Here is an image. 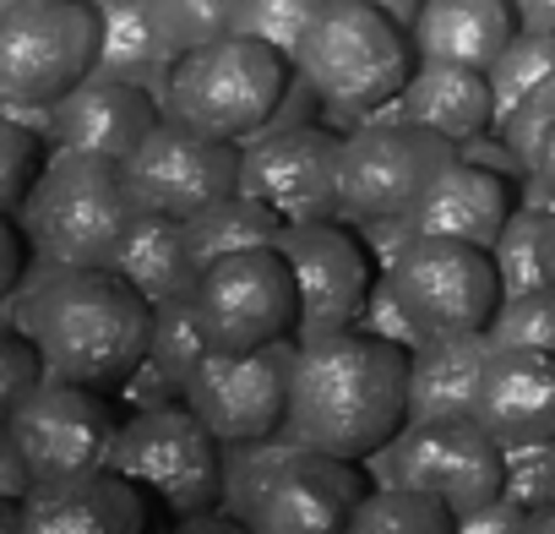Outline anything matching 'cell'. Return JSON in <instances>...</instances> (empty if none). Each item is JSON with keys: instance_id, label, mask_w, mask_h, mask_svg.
<instances>
[{"instance_id": "obj_6", "label": "cell", "mask_w": 555, "mask_h": 534, "mask_svg": "<svg viewBox=\"0 0 555 534\" xmlns=\"http://www.w3.org/2000/svg\"><path fill=\"white\" fill-rule=\"evenodd\" d=\"M104 17L88 0H17L0 12V104H61L99 72Z\"/></svg>"}, {"instance_id": "obj_48", "label": "cell", "mask_w": 555, "mask_h": 534, "mask_svg": "<svg viewBox=\"0 0 555 534\" xmlns=\"http://www.w3.org/2000/svg\"><path fill=\"white\" fill-rule=\"evenodd\" d=\"M539 175L555 186V131H550V142H544V158H539Z\"/></svg>"}, {"instance_id": "obj_15", "label": "cell", "mask_w": 555, "mask_h": 534, "mask_svg": "<svg viewBox=\"0 0 555 534\" xmlns=\"http://www.w3.org/2000/svg\"><path fill=\"white\" fill-rule=\"evenodd\" d=\"M240 158H245L240 142H223L212 131H196L180 115H164L120 169L142 213L191 218L207 202L240 191Z\"/></svg>"}, {"instance_id": "obj_20", "label": "cell", "mask_w": 555, "mask_h": 534, "mask_svg": "<svg viewBox=\"0 0 555 534\" xmlns=\"http://www.w3.org/2000/svg\"><path fill=\"white\" fill-rule=\"evenodd\" d=\"M474 420L501 447L555 442V355L539 349H495L479 377Z\"/></svg>"}, {"instance_id": "obj_1", "label": "cell", "mask_w": 555, "mask_h": 534, "mask_svg": "<svg viewBox=\"0 0 555 534\" xmlns=\"http://www.w3.org/2000/svg\"><path fill=\"white\" fill-rule=\"evenodd\" d=\"M409 355L403 344L349 328L295 349L284 431L333 458H371L409 425Z\"/></svg>"}, {"instance_id": "obj_33", "label": "cell", "mask_w": 555, "mask_h": 534, "mask_svg": "<svg viewBox=\"0 0 555 534\" xmlns=\"http://www.w3.org/2000/svg\"><path fill=\"white\" fill-rule=\"evenodd\" d=\"M164 39L185 55V50H202L212 39H229L240 28V12L245 0H147Z\"/></svg>"}, {"instance_id": "obj_13", "label": "cell", "mask_w": 555, "mask_h": 534, "mask_svg": "<svg viewBox=\"0 0 555 534\" xmlns=\"http://www.w3.org/2000/svg\"><path fill=\"white\" fill-rule=\"evenodd\" d=\"M278 251L289 256L295 284H300V344L333 339L360 328L365 301L376 290V251L360 229H344V218L322 224H284Z\"/></svg>"}, {"instance_id": "obj_47", "label": "cell", "mask_w": 555, "mask_h": 534, "mask_svg": "<svg viewBox=\"0 0 555 534\" xmlns=\"http://www.w3.org/2000/svg\"><path fill=\"white\" fill-rule=\"evenodd\" d=\"M522 534H555V507H539V512H528Z\"/></svg>"}, {"instance_id": "obj_34", "label": "cell", "mask_w": 555, "mask_h": 534, "mask_svg": "<svg viewBox=\"0 0 555 534\" xmlns=\"http://www.w3.org/2000/svg\"><path fill=\"white\" fill-rule=\"evenodd\" d=\"M485 333H490L495 349H539V355H555V284L528 290V295H506Z\"/></svg>"}, {"instance_id": "obj_51", "label": "cell", "mask_w": 555, "mask_h": 534, "mask_svg": "<svg viewBox=\"0 0 555 534\" xmlns=\"http://www.w3.org/2000/svg\"><path fill=\"white\" fill-rule=\"evenodd\" d=\"M88 7H104V0H88Z\"/></svg>"}, {"instance_id": "obj_40", "label": "cell", "mask_w": 555, "mask_h": 534, "mask_svg": "<svg viewBox=\"0 0 555 534\" xmlns=\"http://www.w3.org/2000/svg\"><path fill=\"white\" fill-rule=\"evenodd\" d=\"M115 393V404L126 409V415H142V409H164V404H180V382L164 371V366H153V360H142L126 382H115L109 387Z\"/></svg>"}, {"instance_id": "obj_50", "label": "cell", "mask_w": 555, "mask_h": 534, "mask_svg": "<svg viewBox=\"0 0 555 534\" xmlns=\"http://www.w3.org/2000/svg\"><path fill=\"white\" fill-rule=\"evenodd\" d=\"M7 7H17V0H0V12H7Z\"/></svg>"}, {"instance_id": "obj_27", "label": "cell", "mask_w": 555, "mask_h": 534, "mask_svg": "<svg viewBox=\"0 0 555 534\" xmlns=\"http://www.w3.org/2000/svg\"><path fill=\"white\" fill-rule=\"evenodd\" d=\"M104 17V50H99V72L147 82L153 72H169L180 61V50L164 39L158 17L147 0H104L99 7Z\"/></svg>"}, {"instance_id": "obj_46", "label": "cell", "mask_w": 555, "mask_h": 534, "mask_svg": "<svg viewBox=\"0 0 555 534\" xmlns=\"http://www.w3.org/2000/svg\"><path fill=\"white\" fill-rule=\"evenodd\" d=\"M512 7H517L522 28H544V34H555V0H512Z\"/></svg>"}, {"instance_id": "obj_26", "label": "cell", "mask_w": 555, "mask_h": 534, "mask_svg": "<svg viewBox=\"0 0 555 534\" xmlns=\"http://www.w3.org/2000/svg\"><path fill=\"white\" fill-rule=\"evenodd\" d=\"M185 229V262H191V274L202 279L212 262L234 256V251H250V245H278V234H284V218H278L267 202L234 191V196H218L207 202L202 213L180 218Z\"/></svg>"}, {"instance_id": "obj_45", "label": "cell", "mask_w": 555, "mask_h": 534, "mask_svg": "<svg viewBox=\"0 0 555 534\" xmlns=\"http://www.w3.org/2000/svg\"><path fill=\"white\" fill-rule=\"evenodd\" d=\"M360 7H376V12H387L398 28L414 34V23H420V12H425V0H360Z\"/></svg>"}, {"instance_id": "obj_5", "label": "cell", "mask_w": 555, "mask_h": 534, "mask_svg": "<svg viewBox=\"0 0 555 534\" xmlns=\"http://www.w3.org/2000/svg\"><path fill=\"white\" fill-rule=\"evenodd\" d=\"M295 61L278 55L261 39L229 34L202 50H185L175 61V88H169V115L191 120L196 131H212L223 142H250L267 131L278 104L295 88Z\"/></svg>"}, {"instance_id": "obj_29", "label": "cell", "mask_w": 555, "mask_h": 534, "mask_svg": "<svg viewBox=\"0 0 555 534\" xmlns=\"http://www.w3.org/2000/svg\"><path fill=\"white\" fill-rule=\"evenodd\" d=\"M550 218L555 213H533V207H517L501 229V240L490 245L495 256V274H501V290L506 295H528V290H544L555 284L550 279Z\"/></svg>"}, {"instance_id": "obj_32", "label": "cell", "mask_w": 555, "mask_h": 534, "mask_svg": "<svg viewBox=\"0 0 555 534\" xmlns=\"http://www.w3.org/2000/svg\"><path fill=\"white\" fill-rule=\"evenodd\" d=\"M300 442L289 431H278V436H256V442H223V501L234 518H250V501L256 491L267 485V474L284 463Z\"/></svg>"}, {"instance_id": "obj_7", "label": "cell", "mask_w": 555, "mask_h": 534, "mask_svg": "<svg viewBox=\"0 0 555 534\" xmlns=\"http://www.w3.org/2000/svg\"><path fill=\"white\" fill-rule=\"evenodd\" d=\"M120 425H126V409L115 404L109 387H88L50 371L17 409H7V431L0 436L23 453V463L44 485V480L115 469Z\"/></svg>"}, {"instance_id": "obj_36", "label": "cell", "mask_w": 555, "mask_h": 534, "mask_svg": "<svg viewBox=\"0 0 555 534\" xmlns=\"http://www.w3.org/2000/svg\"><path fill=\"white\" fill-rule=\"evenodd\" d=\"M44 131H34V126H23V120H0V202H7V218L28 202V191L39 186V175H44Z\"/></svg>"}, {"instance_id": "obj_37", "label": "cell", "mask_w": 555, "mask_h": 534, "mask_svg": "<svg viewBox=\"0 0 555 534\" xmlns=\"http://www.w3.org/2000/svg\"><path fill=\"white\" fill-rule=\"evenodd\" d=\"M495 131H501V142L512 148V158L522 164V175H533L539 158H544V142H550V131H555V77L539 82Z\"/></svg>"}, {"instance_id": "obj_43", "label": "cell", "mask_w": 555, "mask_h": 534, "mask_svg": "<svg viewBox=\"0 0 555 534\" xmlns=\"http://www.w3.org/2000/svg\"><path fill=\"white\" fill-rule=\"evenodd\" d=\"M153 534H256V529L245 518H234L229 507H202V512H185V518L158 523Z\"/></svg>"}, {"instance_id": "obj_35", "label": "cell", "mask_w": 555, "mask_h": 534, "mask_svg": "<svg viewBox=\"0 0 555 534\" xmlns=\"http://www.w3.org/2000/svg\"><path fill=\"white\" fill-rule=\"evenodd\" d=\"M322 7H327V0H245L234 34L261 39V44H272L278 55L300 61V44H306L311 23L322 17Z\"/></svg>"}, {"instance_id": "obj_49", "label": "cell", "mask_w": 555, "mask_h": 534, "mask_svg": "<svg viewBox=\"0 0 555 534\" xmlns=\"http://www.w3.org/2000/svg\"><path fill=\"white\" fill-rule=\"evenodd\" d=\"M544 251H550V279H555V218H550V245Z\"/></svg>"}, {"instance_id": "obj_16", "label": "cell", "mask_w": 555, "mask_h": 534, "mask_svg": "<svg viewBox=\"0 0 555 534\" xmlns=\"http://www.w3.org/2000/svg\"><path fill=\"white\" fill-rule=\"evenodd\" d=\"M300 339L267 349H207L202 366L185 377V404L212 425L218 442H256L278 436L289 415V371Z\"/></svg>"}, {"instance_id": "obj_18", "label": "cell", "mask_w": 555, "mask_h": 534, "mask_svg": "<svg viewBox=\"0 0 555 534\" xmlns=\"http://www.w3.org/2000/svg\"><path fill=\"white\" fill-rule=\"evenodd\" d=\"M158 120H164V104L142 82L115 77V72H93L55 104L50 148H72V153L126 164Z\"/></svg>"}, {"instance_id": "obj_41", "label": "cell", "mask_w": 555, "mask_h": 534, "mask_svg": "<svg viewBox=\"0 0 555 534\" xmlns=\"http://www.w3.org/2000/svg\"><path fill=\"white\" fill-rule=\"evenodd\" d=\"M360 328H371V333H382V339H392V344H403V349H420V344H425V333H420V328L409 322V312L398 306V295H392L387 274L376 279V290H371V301H365Z\"/></svg>"}, {"instance_id": "obj_31", "label": "cell", "mask_w": 555, "mask_h": 534, "mask_svg": "<svg viewBox=\"0 0 555 534\" xmlns=\"http://www.w3.org/2000/svg\"><path fill=\"white\" fill-rule=\"evenodd\" d=\"M207 349H212V344H207V333H202V322H196L191 295H169V301H158V306H153L147 360H153V366H164V371L180 382V398H185V377L202 366V355H207Z\"/></svg>"}, {"instance_id": "obj_14", "label": "cell", "mask_w": 555, "mask_h": 534, "mask_svg": "<svg viewBox=\"0 0 555 534\" xmlns=\"http://www.w3.org/2000/svg\"><path fill=\"white\" fill-rule=\"evenodd\" d=\"M344 137L306 120L284 131H261L245 142L240 158V191L267 202L284 224H322L349 218L344 213Z\"/></svg>"}, {"instance_id": "obj_9", "label": "cell", "mask_w": 555, "mask_h": 534, "mask_svg": "<svg viewBox=\"0 0 555 534\" xmlns=\"http://www.w3.org/2000/svg\"><path fill=\"white\" fill-rule=\"evenodd\" d=\"M398 306L425 339H463L485 333L490 317L501 312L506 290L495 274V256L468 240L447 234H414L392 267H382Z\"/></svg>"}, {"instance_id": "obj_30", "label": "cell", "mask_w": 555, "mask_h": 534, "mask_svg": "<svg viewBox=\"0 0 555 534\" xmlns=\"http://www.w3.org/2000/svg\"><path fill=\"white\" fill-rule=\"evenodd\" d=\"M555 77V34H544V28H517L512 34V44L495 55V66H490V88H495V126L539 88V82H550Z\"/></svg>"}, {"instance_id": "obj_42", "label": "cell", "mask_w": 555, "mask_h": 534, "mask_svg": "<svg viewBox=\"0 0 555 534\" xmlns=\"http://www.w3.org/2000/svg\"><path fill=\"white\" fill-rule=\"evenodd\" d=\"M528 512L512 501V496H490L468 512H457V534H522Z\"/></svg>"}, {"instance_id": "obj_23", "label": "cell", "mask_w": 555, "mask_h": 534, "mask_svg": "<svg viewBox=\"0 0 555 534\" xmlns=\"http://www.w3.org/2000/svg\"><path fill=\"white\" fill-rule=\"evenodd\" d=\"M403 120L441 131L447 142H474L495 126V88L490 72L452 66V61H420L409 88H403Z\"/></svg>"}, {"instance_id": "obj_44", "label": "cell", "mask_w": 555, "mask_h": 534, "mask_svg": "<svg viewBox=\"0 0 555 534\" xmlns=\"http://www.w3.org/2000/svg\"><path fill=\"white\" fill-rule=\"evenodd\" d=\"M34 485H39V480H34V469L23 463V453L0 436V491H7V501H23Z\"/></svg>"}, {"instance_id": "obj_38", "label": "cell", "mask_w": 555, "mask_h": 534, "mask_svg": "<svg viewBox=\"0 0 555 534\" xmlns=\"http://www.w3.org/2000/svg\"><path fill=\"white\" fill-rule=\"evenodd\" d=\"M501 496H512L522 512L555 507V442H533V447H506V474H501Z\"/></svg>"}, {"instance_id": "obj_12", "label": "cell", "mask_w": 555, "mask_h": 534, "mask_svg": "<svg viewBox=\"0 0 555 534\" xmlns=\"http://www.w3.org/2000/svg\"><path fill=\"white\" fill-rule=\"evenodd\" d=\"M457 158V142H447L430 126L414 120H365L344 137V213L360 218H409L414 202L430 191V180Z\"/></svg>"}, {"instance_id": "obj_25", "label": "cell", "mask_w": 555, "mask_h": 534, "mask_svg": "<svg viewBox=\"0 0 555 534\" xmlns=\"http://www.w3.org/2000/svg\"><path fill=\"white\" fill-rule=\"evenodd\" d=\"M109 267L153 306L169 301V295H191V284H196L191 262H185V229L169 213H137V224L115 245Z\"/></svg>"}, {"instance_id": "obj_19", "label": "cell", "mask_w": 555, "mask_h": 534, "mask_svg": "<svg viewBox=\"0 0 555 534\" xmlns=\"http://www.w3.org/2000/svg\"><path fill=\"white\" fill-rule=\"evenodd\" d=\"M153 501L115 469L44 480L17 501V534H153Z\"/></svg>"}, {"instance_id": "obj_11", "label": "cell", "mask_w": 555, "mask_h": 534, "mask_svg": "<svg viewBox=\"0 0 555 534\" xmlns=\"http://www.w3.org/2000/svg\"><path fill=\"white\" fill-rule=\"evenodd\" d=\"M196 322L212 349H267L300 333V284L278 245H250L191 284Z\"/></svg>"}, {"instance_id": "obj_22", "label": "cell", "mask_w": 555, "mask_h": 534, "mask_svg": "<svg viewBox=\"0 0 555 534\" xmlns=\"http://www.w3.org/2000/svg\"><path fill=\"white\" fill-rule=\"evenodd\" d=\"M517 28L522 17L512 0H425L409 39L420 61H452V66L490 72Z\"/></svg>"}, {"instance_id": "obj_21", "label": "cell", "mask_w": 555, "mask_h": 534, "mask_svg": "<svg viewBox=\"0 0 555 534\" xmlns=\"http://www.w3.org/2000/svg\"><path fill=\"white\" fill-rule=\"evenodd\" d=\"M517 213V202H512V186H506V175H495V169H485V164H474V158H452L436 180H430V191L414 202V229L420 234H447V240H468V245H495L501 240V229H506V218Z\"/></svg>"}, {"instance_id": "obj_10", "label": "cell", "mask_w": 555, "mask_h": 534, "mask_svg": "<svg viewBox=\"0 0 555 534\" xmlns=\"http://www.w3.org/2000/svg\"><path fill=\"white\" fill-rule=\"evenodd\" d=\"M365 469L371 485H403L447 501L452 512H468L501 496L506 447L479 420H409L387 447L365 458Z\"/></svg>"}, {"instance_id": "obj_24", "label": "cell", "mask_w": 555, "mask_h": 534, "mask_svg": "<svg viewBox=\"0 0 555 534\" xmlns=\"http://www.w3.org/2000/svg\"><path fill=\"white\" fill-rule=\"evenodd\" d=\"M490 355H495L490 333L425 339L409 355V420H474V398Z\"/></svg>"}, {"instance_id": "obj_28", "label": "cell", "mask_w": 555, "mask_h": 534, "mask_svg": "<svg viewBox=\"0 0 555 534\" xmlns=\"http://www.w3.org/2000/svg\"><path fill=\"white\" fill-rule=\"evenodd\" d=\"M349 534H457V512L403 485H371L365 501L354 507Z\"/></svg>"}, {"instance_id": "obj_39", "label": "cell", "mask_w": 555, "mask_h": 534, "mask_svg": "<svg viewBox=\"0 0 555 534\" xmlns=\"http://www.w3.org/2000/svg\"><path fill=\"white\" fill-rule=\"evenodd\" d=\"M44 377H50L44 349L17 322H7V333H0V409H17Z\"/></svg>"}, {"instance_id": "obj_4", "label": "cell", "mask_w": 555, "mask_h": 534, "mask_svg": "<svg viewBox=\"0 0 555 534\" xmlns=\"http://www.w3.org/2000/svg\"><path fill=\"white\" fill-rule=\"evenodd\" d=\"M295 72L311 82V93L327 104V115L365 126V115L403 99V88L414 77V39L376 7L327 0L300 44Z\"/></svg>"}, {"instance_id": "obj_8", "label": "cell", "mask_w": 555, "mask_h": 534, "mask_svg": "<svg viewBox=\"0 0 555 534\" xmlns=\"http://www.w3.org/2000/svg\"><path fill=\"white\" fill-rule=\"evenodd\" d=\"M115 474H126L164 518H185L223 501V442L185 398L142 409L120 425Z\"/></svg>"}, {"instance_id": "obj_17", "label": "cell", "mask_w": 555, "mask_h": 534, "mask_svg": "<svg viewBox=\"0 0 555 534\" xmlns=\"http://www.w3.org/2000/svg\"><path fill=\"white\" fill-rule=\"evenodd\" d=\"M365 491H371V469L360 458L295 447L256 491L245 523L256 534H349Z\"/></svg>"}, {"instance_id": "obj_3", "label": "cell", "mask_w": 555, "mask_h": 534, "mask_svg": "<svg viewBox=\"0 0 555 534\" xmlns=\"http://www.w3.org/2000/svg\"><path fill=\"white\" fill-rule=\"evenodd\" d=\"M137 196L126 186V169L93 153L50 148V164L28 202L12 213L23 234L34 240V256L55 267H109L115 245L137 224Z\"/></svg>"}, {"instance_id": "obj_2", "label": "cell", "mask_w": 555, "mask_h": 534, "mask_svg": "<svg viewBox=\"0 0 555 534\" xmlns=\"http://www.w3.org/2000/svg\"><path fill=\"white\" fill-rule=\"evenodd\" d=\"M7 322L44 349L55 377L115 387L147 360L153 301L115 267H55L34 256V279L7 301Z\"/></svg>"}]
</instances>
